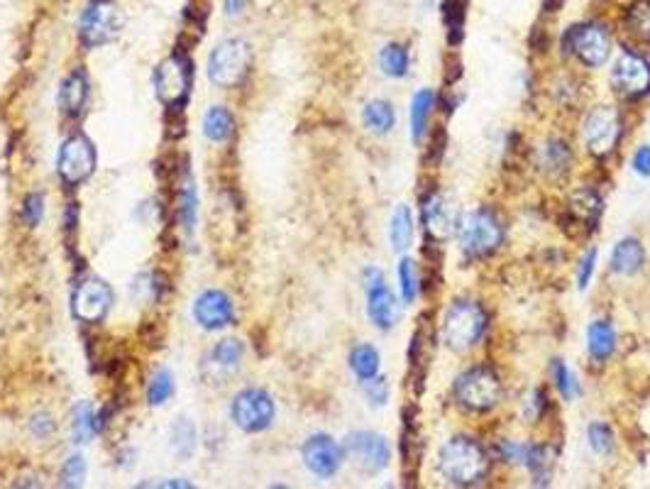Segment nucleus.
Wrapping results in <instances>:
<instances>
[{
  "mask_svg": "<svg viewBox=\"0 0 650 489\" xmlns=\"http://www.w3.org/2000/svg\"><path fill=\"white\" fill-rule=\"evenodd\" d=\"M624 23L636 40L650 42V0H633L626 10Z\"/></svg>",
  "mask_w": 650,
  "mask_h": 489,
  "instance_id": "4c0bfd02",
  "label": "nucleus"
},
{
  "mask_svg": "<svg viewBox=\"0 0 650 489\" xmlns=\"http://www.w3.org/2000/svg\"><path fill=\"white\" fill-rule=\"evenodd\" d=\"M413 235H416V221H413V213L406 203H399L394 208L389 218V243L391 250L404 255L413 247Z\"/></svg>",
  "mask_w": 650,
  "mask_h": 489,
  "instance_id": "bb28decb",
  "label": "nucleus"
},
{
  "mask_svg": "<svg viewBox=\"0 0 650 489\" xmlns=\"http://www.w3.org/2000/svg\"><path fill=\"white\" fill-rule=\"evenodd\" d=\"M98 431L96 414L93 406L88 401H79L71 411V441L74 443H88L93 438V433Z\"/></svg>",
  "mask_w": 650,
  "mask_h": 489,
  "instance_id": "f704fd0d",
  "label": "nucleus"
},
{
  "mask_svg": "<svg viewBox=\"0 0 650 489\" xmlns=\"http://www.w3.org/2000/svg\"><path fill=\"white\" fill-rule=\"evenodd\" d=\"M242 355H245V348H242L240 340H220L216 348L211 350V355H208L203 370L208 372V379H216V382L228 379L233 372H238Z\"/></svg>",
  "mask_w": 650,
  "mask_h": 489,
  "instance_id": "b1692460",
  "label": "nucleus"
},
{
  "mask_svg": "<svg viewBox=\"0 0 650 489\" xmlns=\"http://www.w3.org/2000/svg\"><path fill=\"white\" fill-rule=\"evenodd\" d=\"M230 416H233L235 426L245 433H262L272 426L274 416H277V406H274V399L264 389H242L233 399Z\"/></svg>",
  "mask_w": 650,
  "mask_h": 489,
  "instance_id": "ddd939ff",
  "label": "nucleus"
},
{
  "mask_svg": "<svg viewBox=\"0 0 650 489\" xmlns=\"http://www.w3.org/2000/svg\"><path fill=\"white\" fill-rule=\"evenodd\" d=\"M646 265H648V250L646 245H643V240L636 238V235H626V238H621L609 255V272L621 279L638 277V274L646 269Z\"/></svg>",
  "mask_w": 650,
  "mask_h": 489,
  "instance_id": "aec40b11",
  "label": "nucleus"
},
{
  "mask_svg": "<svg viewBox=\"0 0 650 489\" xmlns=\"http://www.w3.org/2000/svg\"><path fill=\"white\" fill-rule=\"evenodd\" d=\"M362 387H365V397L372 406H384L391 397L389 382L382 375L367 379V382H362Z\"/></svg>",
  "mask_w": 650,
  "mask_h": 489,
  "instance_id": "a18cd8bd",
  "label": "nucleus"
},
{
  "mask_svg": "<svg viewBox=\"0 0 650 489\" xmlns=\"http://www.w3.org/2000/svg\"><path fill=\"white\" fill-rule=\"evenodd\" d=\"M345 455L365 475H379L391 463V443L384 433L355 431L345 438Z\"/></svg>",
  "mask_w": 650,
  "mask_h": 489,
  "instance_id": "1a4fd4ad",
  "label": "nucleus"
},
{
  "mask_svg": "<svg viewBox=\"0 0 650 489\" xmlns=\"http://www.w3.org/2000/svg\"><path fill=\"white\" fill-rule=\"evenodd\" d=\"M450 394H453V404L462 414L487 416L504 404L506 384L497 367L489 365V362H475L453 379Z\"/></svg>",
  "mask_w": 650,
  "mask_h": 489,
  "instance_id": "f03ea898",
  "label": "nucleus"
},
{
  "mask_svg": "<svg viewBox=\"0 0 650 489\" xmlns=\"http://www.w3.org/2000/svg\"><path fill=\"white\" fill-rule=\"evenodd\" d=\"M555 458H558V453H555L553 443H543V441L528 443V453H526V460H523V467H526V472L531 475L533 485L548 487L550 482H553Z\"/></svg>",
  "mask_w": 650,
  "mask_h": 489,
  "instance_id": "393cba45",
  "label": "nucleus"
},
{
  "mask_svg": "<svg viewBox=\"0 0 650 489\" xmlns=\"http://www.w3.org/2000/svg\"><path fill=\"white\" fill-rule=\"evenodd\" d=\"M604 216V199L594 186H580L567 196L565 225L572 228V238H589L599 228Z\"/></svg>",
  "mask_w": 650,
  "mask_h": 489,
  "instance_id": "f8f14e48",
  "label": "nucleus"
},
{
  "mask_svg": "<svg viewBox=\"0 0 650 489\" xmlns=\"http://www.w3.org/2000/svg\"><path fill=\"white\" fill-rule=\"evenodd\" d=\"M550 397L543 387H533L531 392L523 397V419L528 423H538L548 416Z\"/></svg>",
  "mask_w": 650,
  "mask_h": 489,
  "instance_id": "a19ab883",
  "label": "nucleus"
},
{
  "mask_svg": "<svg viewBox=\"0 0 650 489\" xmlns=\"http://www.w3.org/2000/svg\"><path fill=\"white\" fill-rule=\"evenodd\" d=\"M86 480V460L81 455H71L64 463L62 482L66 487H81Z\"/></svg>",
  "mask_w": 650,
  "mask_h": 489,
  "instance_id": "49530a36",
  "label": "nucleus"
},
{
  "mask_svg": "<svg viewBox=\"0 0 650 489\" xmlns=\"http://www.w3.org/2000/svg\"><path fill=\"white\" fill-rule=\"evenodd\" d=\"M379 69L389 79H406L411 71V52L401 42H389L379 49Z\"/></svg>",
  "mask_w": 650,
  "mask_h": 489,
  "instance_id": "c85d7f7f",
  "label": "nucleus"
},
{
  "mask_svg": "<svg viewBox=\"0 0 650 489\" xmlns=\"http://www.w3.org/2000/svg\"><path fill=\"white\" fill-rule=\"evenodd\" d=\"M585 340L589 360H594L597 365H607L611 357L616 355V348H619V333H616L614 321H609V318H594V321H589Z\"/></svg>",
  "mask_w": 650,
  "mask_h": 489,
  "instance_id": "412c9836",
  "label": "nucleus"
},
{
  "mask_svg": "<svg viewBox=\"0 0 650 489\" xmlns=\"http://www.w3.org/2000/svg\"><path fill=\"white\" fill-rule=\"evenodd\" d=\"M120 27H123V15L113 0H93L81 15V37L88 47L113 42Z\"/></svg>",
  "mask_w": 650,
  "mask_h": 489,
  "instance_id": "4468645a",
  "label": "nucleus"
},
{
  "mask_svg": "<svg viewBox=\"0 0 650 489\" xmlns=\"http://www.w3.org/2000/svg\"><path fill=\"white\" fill-rule=\"evenodd\" d=\"M113 306V291L103 279H86L74 294V316L84 323H98Z\"/></svg>",
  "mask_w": 650,
  "mask_h": 489,
  "instance_id": "a211bd4d",
  "label": "nucleus"
},
{
  "mask_svg": "<svg viewBox=\"0 0 650 489\" xmlns=\"http://www.w3.org/2000/svg\"><path fill=\"white\" fill-rule=\"evenodd\" d=\"M252 62V49L245 40H225L211 52L208 59V79L220 89L240 84Z\"/></svg>",
  "mask_w": 650,
  "mask_h": 489,
  "instance_id": "6e6552de",
  "label": "nucleus"
},
{
  "mask_svg": "<svg viewBox=\"0 0 650 489\" xmlns=\"http://www.w3.org/2000/svg\"><path fill=\"white\" fill-rule=\"evenodd\" d=\"M560 45H563L565 57H570L572 62L587 71H597L607 67L614 54V35L602 20H582V23L567 27Z\"/></svg>",
  "mask_w": 650,
  "mask_h": 489,
  "instance_id": "39448f33",
  "label": "nucleus"
},
{
  "mask_svg": "<svg viewBox=\"0 0 650 489\" xmlns=\"http://www.w3.org/2000/svg\"><path fill=\"white\" fill-rule=\"evenodd\" d=\"M587 445L599 458H609L616 450V433L607 421H592L587 426Z\"/></svg>",
  "mask_w": 650,
  "mask_h": 489,
  "instance_id": "c9c22d12",
  "label": "nucleus"
},
{
  "mask_svg": "<svg viewBox=\"0 0 650 489\" xmlns=\"http://www.w3.org/2000/svg\"><path fill=\"white\" fill-rule=\"evenodd\" d=\"M362 282H365L369 321L379 331H391L399 321V301H396L394 291L389 289L384 272L379 267H367Z\"/></svg>",
  "mask_w": 650,
  "mask_h": 489,
  "instance_id": "9b49d317",
  "label": "nucleus"
},
{
  "mask_svg": "<svg viewBox=\"0 0 650 489\" xmlns=\"http://www.w3.org/2000/svg\"><path fill=\"white\" fill-rule=\"evenodd\" d=\"M624 135V113L616 106H611V103H597V106H592L580 123L582 147H585L589 157L599 159V162L616 155Z\"/></svg>",
  "mask_w": 650,
  "mask_h": 489,
  "instance_id": "423d86ee",
  "label": "nucleus"
},
{
  "mask_svg": "<svg viewBox=\"0 0 650 489\" xmlns=\"http://www.w3.org/2000/svg\"><path fill=\"white\" fill-rule=\"evenodd\" d=\"M438 108V93L433 89H421L411 96L409 106V128L413 145H423L431 133V118Z\"/></svg>",
  "mask_w": 650,
  "mask_h": 489,
  "instance_id": "5701e85b",
  "label": "nucleus"
},
{
  "mask_svg": "<svg viewBox=\"0 0 650 489\" xmlns=\"http://www.w3.org/2000/svg\"><path fill=\"white\" fill-rule=\"evenodd\" d=\"M30 428H32V433H35L37 438H47V436H52V431H54V421H52V416L49 414H35L32 416V421H30Z\"/></svg>",
  "mask_w": 650,
  "mask_h": 489,
  "instance_id": "8fccbe9b",
  "label": "nucleus"
},
{
  "mask_svg": "<svg viewBox=\"0 0 650 489\" xmlns=\"http://www.w3.org/2000/svg\"><path fill=\"white\" fill-rule=\"evenodd\" d=\"M631 169L638 177L650 179V145H638L631 155Z\"/></svg>",
  "mask_w": 650,
  "mask_h": 489,
  "instance_id": "de8ad7c7",
  "label": "nucleus"
},
{
  "mask_svg": "<svg viewBox=\"0 0 650 489\" xmlns=\"http://www.w3.org/2000/svg\"><path fill=\"white\" fill-rule=\"evenodd\" d=\"M541 167L548 177L563 179L575 167V150L563 137H548L541 150Z\"/></svg>",
  "mask_w": 650,
  "mask_h": 489,
  "instance_id": "a878e982",
  "label": "nucleus"
},
{
  "mask_svg": "<svg viewBox=\"0 0 650 489\" xmlns=\"http://www.w3.org/2000/svg\"><path fill=\"white\" fill-rule=\"evenodd\" d=\"M191 86V64L184 57L174 54V57L164 59L154 71V91H157L159 101L167 106H179L186 101Z\"/></svg>",
  "mask_w": 650,
  "mask_h": 489,
  "instance_id": "dca6fc26",
  "label": "nucleus"
},
{
  "mask_svg": "<svg viewBox=\"0 0 650 489\" xmlns=\"http://www.w3.org/2000/svg\"><path fill=\"white\" fill-rule=\"evenodd\" d=\"M526 453H528V443L516 441V438H499L492 448L494 463H501L506 467H523Z\"/></svg>",
  "mask_w": 650,
  "mask_h": 489,
  "instance_id": "ea45409f",
  "label": "nucleus"
},
{
  "mask_svg": "<svg viewBox=\"0 0 650 489\" xmlns=\"http://www.w3.org/2000/svg\"><path fill=\"white\" fill-rule=\"evenodd\" d=\"M597 260H599V250L597 247H589L585 255L577 260L575 267V279H577V289L585 291L589 284H592L594 272H597Z\"/></svg>",
  "mask_w": 650,
  "mask_h": 489,
  "instance_id": "37998d69",
  "label": "nucleus"
},
{
  "mask_svg": "<svg viewBox=\"0 0 650 489\" xmlns=\"http://www.w3.org/2000/svg\"><path fill=\"white\" fill-rule=\"evenodd\" d=\"M42 213H44V201H42V196L32 194L30 199L25 201V211H22V216H25L27 225H30V228H35V225L42 221Z\"/></svg>",
  "mask_w": 650,
  "mask_h": 489,
  "instance_id": "09e8293b",
  "label": "nucleus"
},
{
  "mask_svg": "<svg viewBox=\"0 0 650 489\" xmlns=\"http://www.w3.org/2000/svg\"><path fill=\"white\" fill-rule=\"evenodd\" d=\"M462 213L457 211V203L443 194V191L431 189L421 196V225L433 243H445L455 238L460 228Z\"/></svg>",
  "mask_w": 650,
  "mask_h": 489,
  "instance_id": "9d476101",
  "label": "nucleus"
},
{
  "mask_svg": "<svg viewBox=\"0 0 650 489\" xmlns=\"http://www.w3.org/2000/svg\"><path fill=\"white\" fill-rule=\"evenodd\" d=\"M350 370L360 382H367V379L377 377L379 370H382V355H379V350L374 345L360 343L350 353Z\"/></svg>",
  "mask_w": 650,
  "mask_h": 489,
  "instance_id": "7c9ffc66",
  "label": "nucleus"
},
{
  "mask_svg": "<svg viewBox=\"0 0 650 489\" xmlns=\"http://www.w3.org/2000/svg\"><path fill=\"white\" fill-rule=\"evenodd\" d=\"M172 394H174V377L169 375L167 370H159L157 375L152 377L150 387H147V401H150L152 406H162L172 399Z\"/></svg>",
  "mask_w": 650,
  "mask_h": 489,
  "instance_id": "79ce46f5",
  "label": "nucleus"
},
{
  "mask_svg": "<svg viewBox=\"0 0 650 489\" xmlns=\"http://www.w3.org/2000/svg\"><path fill=\"white\" fill-rule=\"evenodd\" d=\"M494 458L492 450L479 438L467 433H455L440 445L435 470L440 480L453 487H477L484 485L492 475Z\"/></svg>",
  "mask_w": 650,
  "mask_h": 489,
  "instance_id": "f257e3e1",
  "label": "nucleus"
},
{
  "mask_svg": "<svg viewBox=\"0 0 650 489\" xmlns=\"http://www.w3.org/2000/svg\"><path fill=\"white\" fill-rule=\"evenodd\" d=\"M88 98V79L84 71H74L59 89V108L66 115L81 113Z\"/></svg>",
  "mask_w": 650,
  "mask_h": 489,
  "instance_id": "c756f323",
  "label": "nucleus"
},
{
  "mask_svg": "<svg viewBox=\"0 0 650 489\" xmlns=\"http://www.w3.org/2000/svg\"><path fill=\"white\" fill-rule=\"evenodd\" d=\"M465 0H445L443 3V20L445 30H448L450 45H460L462 35H465Z\"/></svg>",
  "mask_w": 650,
  "mask_h": 489,
  "instance_id": "58836bf2",
  "label": "nucleus"
},
{
  "mask_svg": "<svg viewBox=\"0 0 650 489\" xmlns=\"http://www.w3.org/2000/svg\"><path fill=\"white\" fill-rule=\"evenodd\" d=\"M609 86L621 101L638 103L650 96V57L636 47H624L609 71Z\"/></svg>",
  "mask_w": 650,
  "mask_h": 489,
  "instance_id": "0eeeda50",
  "label": "nucleus"
},
{
  "mask_svg": "<svg viewBox=\"0 0 650 489\" xmlns=\"http://www.w3.org/2000/svg\"><path fill=\"white\" fill-rule=\"evenodd\" d=\"M247 8V0H225V13L240 15Z\"/></svg>",
  "mask_w": 650,
  "mask_h": 489,
  "instance_id": "3c124183",
  "label": "nucleus"
},
{
  "mask_svg": "<svg viewBox=\"0 0 650 489\" xmlns=\"http://www.w3.org/2000/svg\"><path fill=\"white\" fill-rule=\"evenodd\" d=\"M169 445H172L174 455L181 460H189L196 450V426L194 421L179 419L169 431Z\"/></svg>",
  "mask_w": 650,
  "mask_h": 489,
  "instance_id": "e433bc0d",
  "label": "nucleus"
},
{
  "mask_svg": "<svg viewBox=\"0 0 650 489\" xmlns=\"http://www.w3.org/2000/svg\"><path fill=\"white\" fill-rule=\"evenodd\" d=\"M492 316L482 301L472 296H457L440 318V338L455 355H467L487 338Z\"/></svg>",
  "mask_w": 650,
  "mask_h": 489,
  "instance_id": "7ed1b4c3",
  "label": "nucleus"
},
{
  "mask_svg": "<svg viewBox=\"0 0 650 489\" xmlns=\"http://www.w3.org/2000/svg\"><path fill=\"white\" fill-rule=\"evenodd\" d=\"M428 321V313L421 316V326L413 331L411 338V357H409V367H411V379L413 384H423L426 379L428 365L433 360V350H435V328Z\"/></svg>",
  "mask_w": 650,
  "mask_h": 489,
  "instance_id": "4be33fe9",
  "label": "nucleus"
},
{
  "mask_svg": "<svg viewBox=\"0 0 650 489\" xmlns=\"http://www.w3.org/2000/svg\"><path fill=\"white\" fill-rule=\"evenodd\" d=\"M57 169L69 184H81L91 177L93 169H96V150H93L91 140L84 135L69 137L59 150Z\"/></svg>",
  "mask_w": 650,
  "mask_h": 489,
  "instance_id": "f3484780",
  "label": "nucleus"
},
{
  "mask_svg": "<svg viewBox=\"0 0 650 489\" xmlns=\"http://www.w3.org/2000/svg\"><path fill=\"white\" fill-rule=\"evenodd\" d=\"M194 318L198 326L206 328V331H220V328L233 323V301H230L228 294H223L218 289L203 291L194 304Z\"/></svg>",
  "mask_w": 650,
  "mask_h": 489,
  "instance_id": "6ab92c4d",
  "label": "nucleus"
},
{
  "mask_svg": "<svg viewBox=\"0 0 650 489\" xmlns=\"http://www.w3.org/2000/svg\"><path fill=\"white\" fill-rule=\"evenodd\" d=\"M362 125L367 128V133L377 137L389 135L396 128V108L384 98H372L362 108Z\"/></svg>",
  "mask_w": 650,
  "mask_h": 489,
  "instance_id": "cd10ccee",
  "label": "nucleus"
},
{
  "mask_svg": "<svg viewBox=\"0 0 650 489\" xmlns=\"http://www.w3.org/2000/svg\"><path fill=\"white\" fill-rule=\"evenodd\" d=\"M509 228L501 213L494 206H477L462 213L460 228H457V245L467 262L492 260L506 245Z\"/></svg>",
  "mask_w": 650,
  "mask_h": 489,
  "instance_id": "20e7f679",
  "label": "nucleus"
},
{
  "mask_svg": "<svg viewBox=\"0 0 650 489\" xmlns=\"http://www.w3.org/2000/svg\"><path fill=\"white\" fill-rule=\"evenodd\" d=\"M235 120L230 115L228 108L213 106L211 111L203 115V135L211 142H225L230 135H233Z\"/></svg>",
  "mask_w": 650,
  "mask_h": 489,
  "instance_id": "72a5a7b5",
  "label": "nucleus"
},
{
  "mask_svg": "<svg viewBox=\"0 0 650 489\" xmlns=\"http://www.w3.org/2000/svg\"><path fill=\"white\" fill-rule=\"evenodd\" d=\"M396 282H399V294L404 304H413L423 291V279L418 262L413 257H401L399 267H396Z\"/></svg>",
  "mask_w": 650,
  "mask_h": 489,
  "instance_id": "473e14b6",
  "label": "nucleus"
},
{
  "mask_svg": "<svg viewBox=\"0 0 650 489\" xmlns=\"http://www.w3.org/2000/svg\"><path fill=\"white\" fill-rule=\"evenodd\" d=\"M179 203H181V223H184L186 230H194V225H196V186H194V181H191V177H186V181H184V189H181Z\"/></svg>",
  "mask_w": 650,
  "mask_h": 489,
  "instance_id": "c03bdc74",
  "label": "nucleus"
},
{
  "mask_svg": "<svg viewBox=\"0 0 650 489\" xmlns=\"http://www.w3.org/2000/svg\"><path fill=\"white\" fill-rule=\"evenodd\" d=\"M550 382H553L555 392L565 401H577L582 397L580 379H577L575 372H572L570 367H567V362L560 360V357L550 360Z\"/></svg>",
  "mask_w": 650,
  "mask_h": 489,
  "instance_id": "2f4dec72",
  "label": "nucleus"
},
{
  "mask_svg": "<svg viewBox=\"0 0 650 489\" xmlns=\"http://www.w3.org/2000/svg\"><path fill=\"white\" fill-rule=\"evenodd\" d=\"M301 458L308 472L321 480H330L340 472L345 460V448L335 438L325 436V433H316V436L306 438L304 448H301Z\"/></svg>",
  "mask_w": 650,
  "mask_h": 489,
  "instance_id": "2eb2a0df",
  "label": "nucleus"
}]
</instances>
